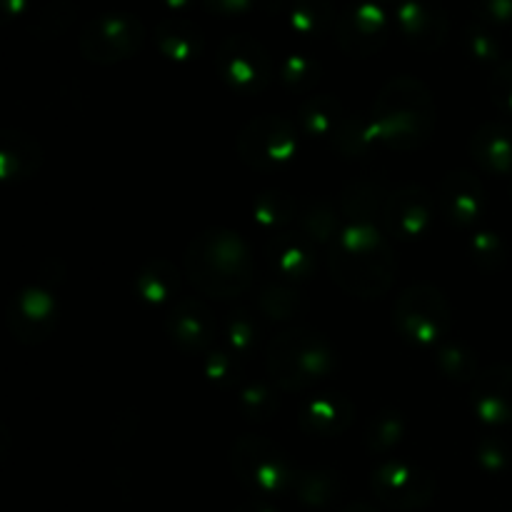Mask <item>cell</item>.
I'll return each mask as SVG.
<instances>
[{
    "mask_svg": "<svg viewBox=\"0 0 512 512\" xmlns=\"http://www.w3.org/2000/svg\"><path fill=\"white\" fill-rule=\"evenodd\" d=\"M293 490L308 508H330L343 495V478L328 468L300 470L295 473Z\"/></svg>",
    "mask_w": 512,
    "mask_h": 512,
    "instance_id": "cb8c5ba5",
    "label": "cell"
},
{
    "mask_svg": "<svg viewBox=\"0 0 512 512\" xmlns=\"http://www.w3.org/2000/svg\"><path fill=\"white\" fill-rule=\"evenodd\" d=\"M473 258L478 265H485L490 258H500V243L495 235H475L473 238Z\"/></svg>",
    "mask_w": 512,
    "mask_h": 512,
    "instance_id": "b9f144b4",
    "label": "cell"
},
{
    "mask_svg": "<svg viewBox=\"0 0 512 512\" xmlns=\"http://www.w3.org/2000/svg\"><path fill=\"white\" fill-rule=\"evenodd\" d=\"M300 133L285 115H258L238 135V153L255 170H275L298 155Z\"/></svg>",
    "mask_w": 512,
    "mask_h": 512,
    "instance_id": "52a82bcc",
    "label": "cell"
},
{
    "mask_svg": "<svg viewBox=\"0 0 512 512\" xmlns=\"http://www.w3.org/2000/svg\"><path fill=\"white\" fill-rule=\"evenodd\" d=\"M240 408L248 415V420H270L278 410V398L265 385H245L240 390Z\"/></svg>",
    "mask_w": 512,
    "mask_h": 512,
    "instance_id": "d590c367",
    "label": "cell"
},
{
    "mask_svg": "<svg viewBox=\"0 0 512 512\" xmlns=\"http://www.w3.org/2000/svg\"><path fill=\"white\" fill-rule=\"evenodd\" d=\"M8 328L20 343H43L58 323V303L50 293L40 288H25L10 300Z\"/></svg>",
    "mask_w": 512,
    "mask_h": 512,
    "instance_id": "5bb4252c",
    "label": "cell"
},
{
    "mask_svg": "<svg viewBox=\"0 0 512 512\" xmlns=\"http://www.w3.org/2000/svg\"><path fill=\"white\" fill-rule=\"evenodd\" d=\"M343 512H380V510L373 508V505H368V503H353V505H348Z\"/></svg>",
    "mask_w": 512,
    "mask_h": 512,
    "instance_id": "bcb514c9",
    "label": "cell"
},
{
    "mask_svg": "<svg viewBox=\"0 0 512 512\" xmlns=\"http://www.w3.org/2000/svg\"><path fill=\"white\" fill-rule=\"evenodd\" d=\"M185 275L208 298H238L253 280V253L233 230L210 228L185 250Z\"/></svg>",
    "mask_w": 512,
    "mask_h": 512,
    "instance_id": "3957f363",
    "label": "cell"
},
{
    "mask_svg": "<svg viewBox=\"0 0 512 512\" xmlns=\"http://www.w3.org/2000/svg\"><path fill=\"white\" fill-rule=\"evenodd\" d=\"M155 45L173 63H193L203 53V30L185 18H168L155 28Z\"/></svg>",
    "mask_w": 512,
    "mask_h": 512,
    "instance_id": "44dd1931",
    "label": "cell"
},
{
    "mask_svg": "<svg viewBox=\"0 0 512 512\" xmlns=\"http://www.w3.org/2000/svg\"><path fill=\"white\" fill-rule=\"evenodd\" d=\"M355 418V408L343 395H318L305 400L298 413L300 428L315 438H335L345 433Z\"/></svg>",
    "mask_w": 512,
    "mask_h": 512,
    "instance_id": "ac0fdd59",
    "label": "cell"
},
{
    "mask_svg": "<svg viewBox=\"0 0 512 512\" xmlns=\"http://www.w3.org/2000/svg\"><path fill=\"white\" fill-rule=\"evenodd\" d=\"M205 373L213 383H233L235 375H238V358L233 353H210L205 360Z\"/></svg>",
    "mask_w": 512,
    "mask_h": 512,
    "instance_id": "ab89813d",
    "label": "cell"
},
{
    "mask_svg": "<svg viewBox=\"0 0 512 512\" xmlns=\"http://www.w3.org/2000/svg\"><path fill=\"white\" fill-rule=\"evenodd\" d=\"M373 3H378V5H390V3H395V5H398L400 0H373Z\"/></svg>",
    "mask_w": 512,
    "mask_h": 512,
    "instance_id": "7dc6e473",
    "label": "cell"
},
{
    "mask_svg": "<svg viewBox=\"0 0 512 512\" xmlns=\"http://www.w3.org/2000/svg\"><path fill=\"white\" fill-rule=\"evenodd\" d=\"M260 310L273 320H293L305 310V298L285 285H270L260 298Z\"/></svg>",
    "mask_w": 512,
    "mask_h": 512,
    "instance_id": "836d02e7",
    "label": "cell"
},
{
    "mask_svg": "<svg viewBox=\"0 0 512 512\" xmlns=\"http://www.w3.org/2000/svg\"><path fill=\"white\" fill-rule=\"evenodd\" d=\"M380 198H383V193L375 185H350L343 193V213L350 220V225H370V228H375V220L380 218V205H383Z\"/></svg>",
    "mask_w": 512,
    "mask_h": 512,
    "instance_id": "83f0119b",
    "label": "cell"
},
{
    "mask_svg": "<svg viewBox=\"0 0 512 512\" xmlns=\"http://www.w3.org/2000/svg\"><path fill=\"white\" fill-rule=\"evenodd\" d=\"M433 473L413 460H385L370 475V490L375 498L390 510L415 512L433 503L435 498Z\"/></svg>",
    "mask_w": 512,
    "mask_h": 512,
    "instance_id": "ba28073f",
    "label": "cell"
},
{
    "mask_svg": "<svg viewBox=\"0 0 512 512\" xmlns=\"http://www.w3.org/2000/svg\"><path fill=\"white\" fill-rule=\"evenodd\" d=\"M28 8V0H3V10L8 18H18Z\"/></svg>",
    "mask_w": 512,
    "mask_h": 512,
    "instance_id": "ee69618b",
    "label": "cell"
},
{
    "mask_svg": "<svg viewBox=\"0 0 512 512\" xmlns=\"http://www.w3.org/2000/svg\"><path fill=\"white\" fill-rule=\"evenodd\" d=\"M393 318L400 333L408 340L420 345H435L448 333V298L433 285H410L395 303Z\"/></svg>",
    "mask_w": 512,
    "mask_h": 512,
    "instance_id": "9c48e42d",
    "label": "cell"
},
{
    "mask_svg": "<svg viewBox=\"0 0 512 512\" xmlns=\"http://www.w3.org/2000/svg\"><path fill=\"white\" fill-rule=\"evenodd\" d=\"M180 288V273L173 263L168 260H153V263L143 265L135 278V290L145 303H165L173 298Z\"/></svg>",
    "mask_w": 512,
    "mask_h": 512,
    "instance_id": "484cf974",
    "label": "cell"
},
{
    "mask_svg": "<svg viewBox=\"0 0 512 512\" xmlns=\"http://www.w3.org/2000/svg\"><path fill=\"white\" fill-rule=\"evenodd\" d=\"M235 512H275L270 505H260V503H250V505H243V508H238Z\"/></svg>",
    "mask_w": 512,
    "mask_h": 512,
    "instance_id": "f6af8a7d",
    "label": "cell"
},
{
    "mask_svg": "<svg viewBox=\"0 0 512 512\" xmlns=\"http://www.w3.org/2000/svg\"><path fill=\"white\" fill-rule=\"evenodd\" d=\"M438 208L453 225H470L483 210V185L468 170H453L438 188Z\"/></svg>",
    "mask_w": 512,
    "mask_h": 512,
    "instance_id": "2e32d148",
    "label": "cell"
},
{
    "mask_svg": "<svg viewBox=\"0 0 512 512\" xmlns=\"http://www.w3.org/2000/svg\"><path fill=\"white\" fill-rule=\"evenodd\" d=\"M438 368L448 375L450 380H473L480 375L478 360L463 345H443L438 350Z\"/></svg>",
    "mask_w": 512,
    "mask_h": 512,
    "instance_id": "e575fe53",
    "label": "cell"
},
{
    "mask_svg": "<svg viewBox=\"0 0 512 512\" xmlns=\"http://www.w3.org/2000/svg\"><path fill=\"white\" fill-rule=\"evenodd\" d=\"M75 18V5L70 0H53V3L45 5L38 15H35L33 25H30V33L35 38L50 40L55 35L65 33L68 25L73 23Z\"/></svg>",
    "mask_w": 512,
    "mask_h": 512,
    "instance_id": "d6a6232c",
    "label": "cell"
},
{
    "mask_svg": "<svg viewBox=\"0 0 512 512\" xmlns=\"http://www.w3.org/2000/svg\"><path fill=\"white\" fill-rule=\"evenodd\" d=\"M320 63L308 53H288L280 60V80L288 90L305 93L313 88L320 78Z\"/></svg>",
    "mask_w": 512,
    "mask_h": 512,
    "instance_id": "f546056e",
    "label": "cell"
},
{
    "mask_svg": "<svg viewBox=\"0 0 512 512\" xmlns=\"http://www.w3.org/2000/svg\"><path fill=\"white\" fill-rule=\"evenodd\" d=\"M230 465L233 473L258 493L275 495L293 488L295 470L290 458L280 445L265 438H240L230 450Z\"/></svg>",
    "mask_w": 512,
    "mask_h": 512,
    "instance_id": "5b68a950",
    "label": "cell"
},
{
    "mask_svg": "<svg viewBox=\"0 0 512 512\" xmlns=\"http://www.w3.org/2000/svg\"><path fill=\"white\" fill-rule=\"evenodd\" d=\"M228 318L230 320L225 323V328H228L225 338H228L235 358H245V355L258 345V338H255V323L250 320L248 313H233L228 315Z\"/></svg>",
    "mask_w": 512,
    "mask_h": 512,
    "instance_id": "8d00e7d4",
    "label": "cell"
},
{
    "mask_svg": "<svg viewBox=\"0 0 512 512\" xmlns=\"http://www.w3.org/2000/svg\"><path fill=\"white\" fill-rule=\"evenodd\" d=\"M490 98L495 100L498 108L512 115V60H505L495 68L493 78H490Z\"/></svg>",
    "mask_w": 512,
    "mask_h": 512,
    "instance_id": "f35d334b",
    "label": "cell"
},
{
    "mask_svg": "<svg viewBox=\"0 0 512 512\" xmlns=\"http://www.w3.org/2000/svg\"><path fill=\"white\" fill-rule=\"evenodd\" d=\"M463 45L470 58L478 60V63H498L500 55H503V43H500L495 28L478 23V20H470L465 25Z\"/></svg>",
    "mask_w": 512,
    "mask_h": 512,
    "instance_id": "1f68e13d",
    "label": "cell"
},
{
    "mask_svg": "<svg viewBox=\"0 0 512 512\" xmlns=\"http://www.w3.org/2000/svg\"><path fill=\"white\" fill-rule=\"evenodd\" d=\"M470 153L488 173L512 178V125L500 120L480 125L470 138Z\"/></svg>",
    "mask_w": 512,
    "mask_h": 512,
    "instance_id": "ffe728a7",
    "label": "cell"
},
{
    "mask_svg": "<svg viewBox=\"0 0 512 512\" xmlns=\"http://www.w3.org/2000/svg\"><path fill=\"white\" fill-rule=\"evenodd\" d=\"M43 153L33 138L18 130L0 135V175L8 180H25L38 170Z\"/></svg>",
    "mask_w": 512,
    "mask_h": 512,
    "instance_id": "7402d4cb",
    "label": "cell"
},
{
    "mask_svg": "<svg viewBox=\"0 0 512 512\" xmlns=\"http://www.w3.org/2000/svg\"><path fill=\"white\" fill-rule=\"evenodd\" d=\"M145 43L143 20L133 13H105L90 20L80 33V53L95 65H115L140 53Z\"/></svg>",
    "mask_w": 512,
    "mask_h": 512,
    "instance_id": "8992f818",
    "label": "cell"
},
{
    "mask_svg": "<svg viewBox=\"0 0 512 512\" xmlns=\"http://www.w3.org/2000/svg\"><path fill=\"white\" fill-rule=\"evenodd\" d=\"M395 23L405 43L423 53L443 48L450 33L448 10L440 0H400L395 5Z\"/></svg>",
    "mask_w": 512,
    "mask_h": 512,
    "instance_id": "7c38bea8",
    "label": "cell"
},
{
    "mask_svg": "<svg viewBox=\"0 0 512 512\" xmlns=\"http://www.w3.org/2000/svg\"><path fill=\"white\" fill-rule=\"evenodd\" d=\"M345 110L340 100L333 95H318V98H308L300 105V128L308 138L315 140H333L338 130L345 123Z\"/></svg>",
    "mask_w": 512,
    "mask_h": 512,
    "instance_id": "603a6c76",
    "label": "cell"
},
{
    "mask_svg": "<svg viewBox=\"0 0 512 512\" xmlns=\"http://www.w3.org/2000/svg\"><path fill=\"white\" fill-rule=\"evenodd\" d=\"M300 213V203L295 198H290L288 193H280V190H268V193L258 195L255 198V220L263 228L273 230L275 235L283 233L285 225L293 223Z\"/></svg>",
    "mask_w": 512,
    "mask_h": 512,
    "instance_id": "4316f807",
    "label": "cell"
},
{
    "mask_svg": "<svg viewBox=\"0 0 512 512\" xmlns=\"http://www.w3.org/2000/svg\"><path fill=\"white\" fill-rule=\"evenodd\" d=\"M375 138L393 150H418L435 130V100L423 80L400 75L385 83L370 110Z\"/></svg>",
    "mask_w": 512,
    "mask_h": 512,
    "instance_id": "6da1fadb",
    "label": "cell"
},
{
    "mask_svg": "<svg viewBox=\"0 0 512 512\" xmlns=\"http://www.w3.org/2000/svg\"><path fill=\"white\" fill-rule=\"evenodd\" d=\"M400 440H403V415L383 410V413H375L365 425V445L370 453H388Z\"/></svg>",
    "mask_w": 512,
    "mask_h": 512,
    "instance_id": "4dcf8cb0",
    "label": "cell"
},
{
    "mask_svg": "<svg viewBox=\"0 0 512 512\" xmlns=\"http://www.w3.org/2000/svg\"><path fill=\"white\" fill-rule=\"evenodd\" d=\"M435 215V200L420 185H405L385 200L383 225L393 238L420 240Z\"/></svg>",
    "mask_w": 512,
    "mask_h": 512,
    "instance_id": "4fadbf2b",
    "label": "cell"
},
{
    "mask_svg": "<svg viewBox=\"0 0 512 512\" xmlns=\"http://www.w3.org/2000/svg\"><path fill=\"white\" fill-rule=\"evenodd\" d=\"M470 10L473 20L490 28L512 25V0H470Z\"/></svg>",
    "mask_w": 512,
    "mask_h": 512,
    "instance_id": "74e56055",
    "label": "cell"
},
{
    "mask_svg": "<svg viewBox=\"0 0 512 512\" xmlns=\"http://www.w3.org/2000/svg\"><path fill=\"white\" fill-rule=\"evenodd\" d=\"M268 373L283 390H303L328 378L338 365L333 345L313 328H293L275 335L265 350Z\"/></svg>",
    "mask_w": 512,
    "mask_h": 512,
    "instance_id": "277c9868",
    "label": "cell"
},
{
    "mask_svg": "<svg viewBox=\"0 0 512 512\" xmlns=\"http://www.w3.org/2000/svg\"><path fill=\"white\" fill-rule=\"evenodd\" d=\"M290 30L303 38H323L330 28H335L333 0H293L285 13Z\"/></svg>",
    "mask_w": 512,
    "mask_h": 512,
    "instance_id": "d4e9b609",
    "label": "cell"
},
{
    "mask_svg": "<svg viewBox=\"0 0 512 512\" xmlns=\"http://www.w3.org/2000/svg\"><path fill=\"white\" fill-rule=\"evenodd\" d=\"M298 225L310 243H318V240L325 243L333 238L338 228V215L325 200H308V203H300Z\"/></svg>",
    "mask_w": 512,
    "mask_h": 512,
    "instance_id": "f1b7e54d",
    "label": "cell"
},
{
    "mask_svg": "<svg viewBox=\"0 0 512 512\" xmlns=\"http://www.w3.org/2000/svg\"><path fill=\"white\" fill-rule=\"evenodd\" d=\"M165 328H168L170 340L185 353H205L218 333V320L203 300L185 298L178 300L170 310Z\"/></svg>",
    "mask_w": 512,
    "mask_h": 512,
    "instance_id": "9a60e30c",
    "label": "cell"
},
{
    "mask_svg": "<svg viewBox=\"0 0 512 512\" xmlns=\"http://www.w3.org/2000/svg\"><path fill=\"white\" fill-rule=\"evenodd\" d=\"M335 40L350 58H370L385 48L390 35L388 13L373 0L350 3L335 23Z\"/></svg>",
    "mask_w": 512,
    "mask_h": 512,
    "instance_id": "8fae6325",
    "label": "cell"
},
{
    "mask_svg": "<svg viewBox=\"0 0 512 512\" xmlns=\"http://www.w3.org/2000/svg\"><path fill=\"white\" fill-rule=\"evenodd\" d=\"M218 73L235 93L258 95L273 80V58L260 40L228 35L218 48Z\"/></svg>",
    "mask_w": 512,
    "mask_h": 512,
    "instance_id": "30bf717a",
    "label": "cell"
},
{
    "mask_svg": "<svg viewBox=\"0 0 512 512\" xmlns=\"http://www.w3.org/2000/svg\"><path fill=\"white\" fill-rule=\"evenodd\" d=\"M205 10L223 18H238V15L250 13L258 5V0H203Z\"/></svg>",
    "mask_w": 512,
    "mask_h": 512,
    "instance_id": "60d3db41",
    "label": "cell"
},
{
    "mask_svg": "<svg viewBox=\"0 0 512 512\" xmlns=\"http://www.w3.org/2000/svg\"><path fill=\"white\" fill-rule=\"evenodd\" d=\"M328 270L345 293L373 300L393 285L395 255L378 228L348 225L330 245Z\"/></svg>",
    "mask_w": 512,
    "mask_h": 512,
    "instance_id": "7a4b0ae2",
    "label": "cell"
},
{
    "mask_svg": "<svg viewBox=\"0 0 512 512\" xmlns=\"http://www.w3.org/2000/svg\"><path fill=\"white\" fill-rule=\"evenodd\" d=\"M270 268L288 280H305L315 268L313 243L305 235L278 233L265 245Z\"/></svg>",
    "mask_w": 512,
    "mask_h": 512,
    "instance_id": "d6986e66",
    "label": "cell"
},
{
    "mask_svg": "<svg viewBox=\"0 0 512 512\" xmlns=\"http://www.w3.org/2000/svg\"><path fill=\"white\" fill-rule=\"evenodd\" d=\"M473 410L485 423H512V365H493L473 383Z\"/></svg>",
    "mask_w": 512,
    "mask_h": 512,
    "instance_id": "e0dca14e",
    "label": "cell"
},
{
    "mask_svg": "<svg viewBox=\"0 0 512 512\" xmlns=\"http://www.w3.org/2000/svg\"><path fill=\"white\" fill-rule=\"evenodd\" d=\"M170 13H185V10H193L200 0H160Z\"/></svg>",
    "mask_w": 512,
    "mask_h": 512,
    "instance_id": "7bdbcfd3",
    "label": "cell"
}]
</instances>
